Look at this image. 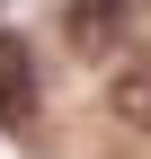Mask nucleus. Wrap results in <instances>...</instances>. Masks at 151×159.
Wrapping results in <instances>:
<instances>
[{
    "label": "nucleus",
    "instance_id": "nucleus-2",
    "mask_svg": "<svg viewBox=\"0 0 151 159\" xmlns=\"http://www.w3.org/2000/svg\"><path fill=\"white\" fill-rule=\"evenodd\" d=\"M36 106H45V71H36V44L0 27V133H27Z\"/></svg>",
    "mask_w": 151,
    "mask_h": 159
},
{
    "label": "nucleus",
    "instance_id": "nucleus-1",
    "mask_svg": "<svg viewBox=\"0 0 151 159\" xmlns=\"http://www.w3.org/2000/svg\"><path fill=\"white\" fill-rule=\"evenodd\" d=\"M134 35V0H62V44L80 62H124Z\"/></svg>",
    "mask_w": 151,
    "mask_h": 159
},
{
    "label": "nucleus",
    "instance_id": "nucleus-3",
    "mask_svg": "<svg viewBox=\"0 0 151 159\" xmlns=\"http://www.w3.org/2000/svg\"><path fill=\"white\" fill-rule=\"evenodd\" d=\"M107 115H116L134 142H151V53H134V62L107 80Z\"/></svg>",
    "mask_w": 151,
    "mask_h": 159
}]
</instances>
